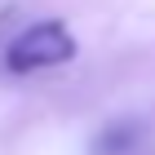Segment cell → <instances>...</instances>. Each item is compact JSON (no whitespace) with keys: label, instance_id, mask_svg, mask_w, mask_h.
I'll return each instance as SVG.
<instances>
[{"label":"cell","instance_id":"6da1fadb","mask_svg":"<svg viewBox=\"0 0 155 155\" xmlns=\"http://www.w3.org/2000/svg\"><path fill=\"white\" fill-rule=\"evenodd\" d=\"M75 58V36L67 22H36L5 49V67L9 71H40V67H58Z\"/></svg>","mask_w":155,"mask_h":155}]
</instances>
